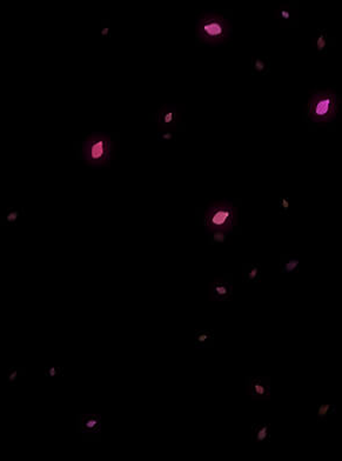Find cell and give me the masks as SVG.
<instances>
[{"label":"cell","mask_w":342,"mask_h":461,"mask_svg":"<svg viewBox=\"0 0 342 461\" xmlns=\"http://www.w3.org/2000/svg\"><path fill=\"white\" fill-rule=\"evenodd\" d=\"M161 139H171L173 137V134L171 132H166V133H161Z\"/></svg>","instance_id":"cell-22"},{"label":"cell","mask_w":342,"mask_h":461,"mask_svg":"<svg viewBox=\"0 0 342 461\" xmlns=\"http://www.w3.org/2000/svg\"><path fill=\"white\" fill-rule=\"evenodd\" d=\"M246 390L254 401H267L271 399V379L268 377H248Z\"/></svg>","instance_id":"cell-5"},{"label":"cell","mask_w":342,"mask_h":461,"mask_svg":"<svg viewBox=\"0 0 342 461\" xmlns=\"http://www.w3.org/2000/svg\"><path fill=\"white\" fill-rule=\"evenodd\" d=\"M340 100L332 90L316 92L308 103V115L314 123H331L337 118Z\"/></svg>","instance_id":"cell-4"},{"label":"cell","mask_w":342,"mask_h":461,"mask_svg":"<svg viewBox=\"0 0 342 461\" xmlns=\"http://www.w3.org/2000/svg\"><path fill=\"white\" fill-rule=\"evenodd\" d=\"M281 207H282L283 211H288L289 209V203L287 201V199H281Z\"/></svg>","instance_id":"cell-21"},{"label":"cell","mask_w":342,"mask_h":461,"mask_svg":"<svg viewBox=\"0 0 342 461\" xmlns=\"http://www.w3.org/2000/svg\"><path fill=\"white\" fill-rule=\"evenodd\" d=\"M194 343L197 349H207L214 345V332L210 329H199L195 331Z\"/></svg>","instance_id":"cell-10"},{"label":"cell","mask_w":342,"mask_h":461,"mask_svg":"<svg viewBox=\"0 0 342 461\" xmlns=\"http://www.w3.org/2000/svg\"><path fill=\"white\" fill-rule=\"evenodd\" d=\"M233 295V285L224 278H215L209 285V299L214 301H228Z\"/></svg>","instance_id":"cell-6"},{"label":"cell","mask_w":342,"mask_h":461,"mask_svg":"<svg viewBox=\"0 0 342 461\" xmlns=\"http://www.w3.org/2000/svg\"><path fill=\"white\" fill-rule=\"evenodd\" d=\"M18 380H19V372L17 368H11L7 375V381L10 384H14Z\"/></svg>","instance_id":"cell-16"},{"label":"cell","mask_w":342,"mask_h":461,"mask_svg":"<svg viewBox=\"0 0 342 461\" xmlns=\"http://www.w3.org/2000/svg\"><path fill=\"white\" fill-rule=\"evenodd\" d=\"M325 45H326L325 35H319V38H317V50H319V51H322V50H323V47H325Z\"/></svg>","instance_id":"cell-18"},{"label":"cell","mask_w":342,"mask_h":461,"mask_svg":"<svg viewBox=\"0 0 342 461\" xmlns=\"http://www.w3.org/2000/svg\"><path fill=\"white\" fill-rule=\"evenodd\" d=\"M212 236H213V240H214V243L221 244V243H225L227 233H225V232H221V231H215V232H212Z\"/></svg>","instance_id":"cell-15"},{"label":"cell","mask_w":342,"mask_h":461,"mask_svg":"<svg viewBox=\"0 0 342 461\" xmlns=\"http://www.w3.org/2000/svg\"><path fill=\"white\" fill-rule=\"evenodd\" d=\"M242 277L245 283H259L261 278V268L259 265H243Z\"/></svg>","instance_id":"cell-11"},{"label":"cell","mask_w":342,"mask_h":461,"mask_svg":"<svg viewBox=\"0 0 342 461\" xmlns=\"http://www.w3.org/2000/svg\"><path fill=\"white\" fill-rule=\"evenodd\" d=\"M335 413V406L331 404H321L317 406V421L321 423L328 419L329 415Z\"/></svg>","instance_id":"cell-12"},{"label":"cell","mask_w":342,"mask_h":461,"mask_svg":"<svg viewBox=\"0 0 342 461\" xmlns=\"http://www.w3.org/2000/svg\"><path fill=\"white\" fill-rule=\"evenodd\" d=\"M63 371L62 367H58V366H50V367L45 368V374L46 377L50 378V379H54L57 378L58 375L60 374V372Z\"/></svg>","instance_id":"cell-14"},{"label":"cell","mask_w":342,"mask_h":461,"mask_svg":"<svg viewBox=\"0 0 342 461\" xmlns=\"http://www.w3.org/2000/svg\"><path fill=\"white\" fill-rule=\"evenodd\" d=\"M113 151L111 137L103 133H93L82 143V157L92 167L107 166Z\"/></svg>","instance_id":"cell-3"},{"label":"cell","mask_w":342,"mask_h":461,"mask_svg":"<svg viewBox=\"0 0 342 461\" xmlns=\"http://www.w3.org/2000/svg\"><path fill=\"white\" fill-rule=\"evenodd\" d=\"M179 121V111L175 106L165 105L158 112V124L161 128L174 127Z\"/></svg>","instance_id":"cell-7"},{"label":"cell","mask_w":342,"mask_h":461,"mask_svg":"<svg viewBox=\"0 0 342 461\" xmlns=\"http://www.w3.org/2000/svg\"><path fill=\"white\" fill-rule=\"evenodd\" d=\"M299 266H300V260L298 258L283 259L281 261V272L282 273H294L298 271Z\"/></svg>","instance_id":"cell-13"},{"label":"cell","mask_w":342,"mask_h":461,"mask_svg":"<svg viewBox=\"0 0 342 461\" xmlns=\"http://www.w3.org/2000/svg\"><path fill=\"white\" fill-rule=\"evenodd\" d=\"M79 427L82 433H99L102 428V420L98 414H84L80 415Z\"/></svg>","instance_id":"cell-8"},{"label":"cell","mask_w":342,"mask_h":461,"mask_svg":"<svg viewBox=\"0 0 342 461\" xmlns=\"http://www.w3.org/2000/svg\"><path fill=\"white\" fill-rule=\"evenodd\" d=\"M271 440L270 424H254L252 426V441L254 444H262Z\"/></svg>","instance_id":"cell-9"},{"label":"cell","mask_w":342,"mask_h":461,"mask_svg":"<svg viewBox=\"0 0 342 461\" xmlns=\"http://www.w3.org/2000/svg\"><path fill=\"white\" fill-rule=\"evenodd\" d=\"M254 67H255L256 71H260V72L265 71V62H264V60H260V59H255Z\"/></svg>","instance_id":"cell-19"},{"label":"cell","mask_w":342,"mask_h":461,"mask_svg":"<svg viewBox=\"0 0 342 461\" xmlns=\"http://www.w3.org/2000/svg\"><path fill=\"white\" fill-rule=\"evenodd\" d=\"M238 222V210L230 201H216L207 209L205 226L207 233L221 231L231 233Z\"/></svg>","instance_id":"cell-1"},{"label":"cell","mask_w":342,"mask_h":461,"mask_svg":"<svg viewBox=\"0 0 342 461\" xmlns=\"http://www.w3.org/2000/svg\"><path fill=\"white\" fill-rule=\"evenodd\" d=\"M197 33L200 40L206 44H224L230 38V21L220 14L206 13L198 21Z\"/></svg>","instance_id":"cell-2"},{"label":"cell","mask_w":342,"mask_h":461,"mask_svg":"<svg viewBox=\"0 0 342 461\" xmlns=\"http://www.w3.org/2000/svg\"><path fill=\"white\" fill-rule=\"evenodd\" d=\"M18 218H19V211H12V212L8 213V215L6 216V220L10 222V224L11 222L14 224V222L18 220Z\"/></svg>","instance_id":"cell-17"},{"label":"cell","mask_w":342,"mask_h":461,"mask_svg":"<svg viewBox=\"0 0 342 461\" xmlns=\"http://www.w3.org/2000/svg\"><path fill=\"white\" fill-rule=\"evenodd\" d=\"M280 14H281V17L283 18V19L285 20H288V19H291V12L289 11H287L286 8H281V12H280Z\"/></svg>","instance_id":"cell-20"}]
</instances>
